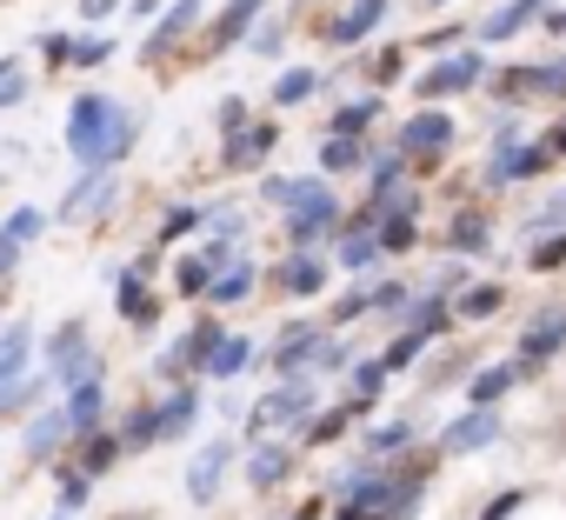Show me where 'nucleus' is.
I'll return each mask as SVG.
<instances>
[{
	"instance_id": "obj_14",
	"label": "nucleus",
	"mask_w": 566,
	"mask_h": 520,
	"mask_svg": "<svg viewBox=\"0 0 566 520\" xmlns=\"http://www.w3.org/2000/svg\"><path fill=\"white\" fill-rule=\"evenodd\" d=\"M273 147H280V121H253L247 134L220 141V174H253Z\"/></svg>"
},
{
	"instance_id": "obj_49",
	"label": "nucleus",
	"mask_w": 566,
	"mask_h": 520,
	"mask_svg": "<svg viewBox=\"0 0 566 520\" xmlns=\"http://www.w3.org/2000/svg\"><path fill=\"white\" fill-rule=\"evenodd\" d=\"M294 187H301V180H280V174H266V180H260V200H273L280 214H287V207H294Z\"/></svg>"
},
{
	"instance_id": "obj_37",
	"label": "nucleus",
	"mask_w": 566,
	"mask_h": 520,
	"mask_svg": "<svg viewBox=\"0 0 566 520\" xmlns=\"http://www.w3.org/2000/svg\"><path fill=\"white\" fill-rule=\"evenodd\" d=\"M314 87H321V74H314V67H287V74L273 81V107H301Z\"/></svg>"
},
{
	"instance_id": "obj_16",
	"label": "nucleus",
	"mask_w": 566,
	"mask_h": 520,
	"mask_svg": "<svg viewBox=\"0 0 566 520\" xmlns=\"http://www.w3.org/2000/svg\"><path fill=\"white\" fill-rule=\"evenodd\" d=\"M273 288L287 294V301H314V294H327V260L321 253H287L273 268Z\"/></svg>"
},
{
	"instance_id": "obj_3",
	"label": "nucleus",
	"mask_w": 566,
	"mask_h": 520,
	"mask_svg": "<svg viewBox=\"0 0 566 520\" xmlns=\"http://www.w3.org/2000/svg\"><path fill=\"white\" fill-rule=\"evenodd\" d=\"M220 341H227L220 314H200L187 334H174V341L154 354V381H160V387H187V381H207V367H213Z\"/></svg>"
},
{
	"instance_id": "obj_56",
	"label": "nucleus",
	"mask_w": 566,
	"mask_h": 520,
	"mask_svg": "<svg viewBox=\"0 0 566 520\" xmlns=\"http://www.w3.org/2000/svg\"><path fill=\"white\" fill-rule=\"evenodd\" d=\"M513 507H520V493H500V500H493V507H486V520H506V513H513Z\"/></svg>"
},
{
	"instance_id": "obj_46",
	"label": "nucleus",
	"mask_w": 566,
	"mask_h": 520,
	"mask_svg": "<svg viewBox=\"0 0 566 520\" xmlns=\"http://www.w3.org/2000/svg\"><path fill=\"white\" fill-rule=\"evenodd\" d=\"M453 247H460V253H480V247H486V220H480V214H460V220H453Z\"/></svg>"
},
{
	"instance_id": "obj_35",
	"label": "nucleus",
	"mask_w": 566,
	"mask_h": 520,
	"mask_svg": "<svg viewBox=\"0 0 566 520\" xmlns=\"http://www.w3.org/2000/svg\"><path fill=\"white\" fill-rule=\"evenodd\" d=\"M354 167H374V160H367V147H360V141L327 134V141H321V174L334 180V174H354Z\"/></svg>"
},
{
	"instance_id": "obj_13",
	"label": "nucleus",
	"mask_w": 566,
	"mask_h": 520,
	"mask_svg": "<svg viewBox=\"0 0 566 520\" xmlns=\"http://www.w3.org/2000/svg\"><path fill=\"white\" fill-rule=\"evenodd\" d=\"M200 414H207V401H200V387H193V381H187V387L154 394V434H160V447H167V440H187Z\"/></svg>"
},
{
	"instance_id": "obj_19",
	"label": "nucleus",
	"mask_w": 566,
	"mask_h": 520,
	"mask_svg": "<svg viewBox=\"0 0 566 520\" xmlns=\"http://www.w3.org/2000/svg\"><path fill=\"white\" fill-rule=\"evenodd\" d=\"M480 81V54H447L433 74H420V101L433 107V101H447V94H467Z\"/></svg>"
},
{
	"instance_id": "obj_27",
	"label": "nucleus",
	"mask_w": 566,
	"mask_h": 520,
	"mask_svg": "<svg viewBox=\"0 0 566 520\" xmlns=\"http://www.w3.org/2000/svg\"><path fill=\"white\" fill-rule=\"evenodd\" d=\"M380 253H387V247H380V227H374V214H360V220L340 233V268H354V274H360V268H374Z\"/></svg>"
},
{
	"instance_id": "obj_55",
	"label": "nucleus",
	"mask_w": 566,
	"mask_h": 520,
	"mask_svg": "<svg viewBox=\"0 0 566 520\" xmlns=\"http://www.w3.org/2000/svg\"><path fill=\"white\" fill-rule=\"evenodd\" d=\"M28 67H21V54H0V87H8V81H21Z\"/></svg>"
},
{
	"instance_id": "obj_44",
	"label": "nucleus",
	"mask_w": 566,
	"mask_h": 520,
	"mask_svg": "<svg viewBox=\"0 0 566 520\" xmlns=\"http://www.w3.org/2000/svg\"><path fill=\"white\" fill-rule=\"evenodd\" d=\"M506 387H513V367H480L467 394H473V407H493V401H500Z\"/></svg>"
},
{
	"instance_id": "obj_40",
	"label": "nucleus",
	"mask_w": 566,
	"mask_h": 520,
	"mask_svg": "<svg viewBox=\"0 0 566 520\" xmlns=\"http://www.w3.org/2000/svg\"><path fill=\"white\" fill-rule=\"evenodd\" d=\"M407 440H413V427H407V420H387V427L367 434V454H374V460H394V454H407Z\"/></svg>"
},
{
	"instance_id": "obj_26",
	"label": "nucleus",
	"mask_w": 566,
	"mask_h": 520,
	"mask_svg": "<svg viewBox=\"0 0 566 520\" xmlns=\"http://www.w3.org/2000/svg\"><path fill=\"white\" fill-rule=\"evenodd\" d=\"M213 214H220V207H200V200H174V207L160 214V227H154V247H180V240H187V233H200Z\"/></svg>"
},
{
	"instance_id": "obj_21",
	"label": "nucleus",
	"mask_w": 566,
	"mask_h": 520,
	"mask_svg": "<svg viewBox=\"0 0 566 520\" xmlns=\"http://www.w3.org/2000/svg\"><path fill=\"white\" fill-rule=\"evenodd\" d=\"M28 374H34V327L8 321V327H0V387H14Z\"/></svg>"
},
{
	"instance_id": "obj_39",
	"label": "nucleus",
	"mask_w": 566,
	"mask_h": 520,
	"mask_svg": "<svg viewBox=\"0 0 566 520\" xmlns=\"http://www.w3.org/2000/svg\"><path fill=\"white\" fill-rule=\"evenodd\" d=\"M533 14H539V0H513L506 14H493V21L480 28V41H506V34H520V28H526Z\"/></svg>"
},
{
	"instance_id": "obj_32",
	"label": "nucleus",
	"mask_w": 566,
	"mask_h": 520,
	"mask_svg": "<svg viewBox=\"0 0 566 520\" xmlns=\"http://www.w3.org/2000/svg\"><path fill=\"white\" fill-rule=\"evenodd\" d=\"M114 434L127 440V454H147V447H160V434H154V401H134V407L114 420Z\"/></svg>"
},
{
	"instance_id": "obj_28",
	"label": "nucleus",
	"mask_w": 566,
	"mask_h": 520,
	"mask_svg": "<svg viewBox=\"0 0 566 520\" xmlns=\"http://www.w3.org/2000/svg\"><path fill=\"white\" fill-rule=\"evenodd\" d=\"M253 288H260V268H253V260L240 253V260H233V268H227V274L213 281V294H207V308H220V314H227V308H240V301H253Z\"/></svg>"
},
{
	"instance_id": "obj_12",
	"label": "nucleus",
	"mask_w": 566,
	"mask_h": 520,
	"mask_svg": "<svg viewBox=\"0 0 566 520\" xmlns=\"http://www.w3.org/2000/svg\"><path fill=\"white\" fill-rule=\"evenodd\" d=\"M61 407H67V420H74V440L94 434V427H114V420H107V367L81 374V381L61 394Z\"/></svg>"
},
{
	"instance_id": "obj_51",
	"label": "nucleus",
	"mask_w": 566,
	"mask_h": 520,
	"mask_svg": "<svg viewBox=\"0 0 566 520\" xmlns=\"http://www.w3.org/2000/svg\"><path fill=\"white\" fill-rule=\"evenodd\" d=\"M21 260H28V247H14V240H0V281H14V274H21Z\"/></svg>"
},
{
	"instance_id": "obj_10",
	"label": "nucleus",
	"mask_w": 566,
	"mask_h": 520,
	"mask_svg": "<svg viewBox=\"0 0 566 520\" xmlns=\"http://www.w3.org/2000/svg\"><path fill=\"white\" fill-rule=\"evenodd\" d=\"M321 354H327V327L294 321V327H280V341L266 347V367L280 381H307V367H321Z\"/></svg>"
},
{
	"instance_id": "obj_23",
	"label": "nucleus",
	"mask_w": 566,
	"mask_h": 520,
	"mask_svg": "<svg viewBox=\"0 0 566 520\" xmlns=\"http://www.w3.org/2000/svg\"><path fill=\"white\" fill-rule=\"evenodd\" d=\"M493 440H500L493 407H473V414H460V420L440 434V447H447V454H480V447H493Z\"/></svg>"
},
{
	"instance_id": "obj_59",
	"label": "nucleus",
	"mask_w": 566,
	"mask_h": 520,
	"mask_svg": "<svg viewBox=\"0 0 566 520\" xmlns=\"http://www.w3.org/2000/svg\"><path fill=\"white\" fill-rule=\"evenodd\" d=\"M0 187H8V167H0Z\"/></svg>"
},
{
	"instance_id": "obj_7",
	"label": "nucleus",
	"mask_w": 566,
	"mask_h": 520,
	"mask_svg": "<svg viewBox=\"0 0 566 520\" xmlns=\"http://www.w3.org/2000/svg\"><path fill=\"white\" fill-rule=\"evenodd\" d=\"M114 314L134 327V341H147L160 327V294H154V253L120 260L114 268Z\"/></svg>"
},
{
	"instance_id": "obj_5",
	"label": "nucleus",
	"mask_w": 566,
	"mask_h": 520,
	"mask_svg": "<svg viewBox=\"0 0 566 520\" xmlns=\"http://www.w3.org/2000/svg\"><path fill=\"white\" fill-rule=\"evenodd\" d=\"M280 227H287V240H294V253H314L334 227H340V194H334V180H301L294 187V207H287V220H280Z\"/></svg>"
},
{
	"instance_id": "obj_8",
	"label": "nucleus",
	"mask_w": 566,
	"mask_h": 520,
	"mask_svg": "<svg viewBox=\"0 0 566 520\" xmlns=\"http://www.w3.org/2000/svg\"><path fill=\"white\" fill-rule=\"evenodd\" d=\"M193 28H207V0H167V14L140 34V67H167L193 41Z\"/></svg>"
},
{
	"instance_id": "obj_54",
	"label": "nucleus",
	"mask_w": 566,
	"mask_h": 520,
	"mask_svg": "<svg viewBox=\"0 0 566 520\" xmlns=\"http://www.w3.org/2000/svg\"><path fill=\"white\" fill-rule=\"evenodd\" d=\"M28 101V74L21 81H8V87H0V114H8V107H21Z\"/></svg>"
},
{
	"instance_id": "obj_50",
	"label": "nucleus",
	"mask_w": 566,
	"mask_h": 520,
	"mask_svg": "<svg viewBox=\"0 0 566 520\" xmlns=\"http://www.w3.org/2000/svg\"><path fill=\"white\" fill-rule=\"evenodd\" d=\"M160 14H167V0H127V21L134 28H154Z\"/></svg>"
},
{
	"instance_id": "obj_30",
	"label": "nucleus",
	"mask_w": 566,
	"mask_h": 520,
	"mask_svg": "<svg viewBox=\"0 0 566 520\" xmlns=\"http://www.w3.org/2000/svg\"><path fill=\"white\" fill-rule=\"evenodd\" d=\"M48 227H54V214H48V207H34V200H28V207H8V214H0V240H14V247H34Z\"/></svg>"
},
{
	"instance_id": "obj_58",
	"label": "nucleus",
	"mask_w": 566,
	"mask_h": 520,
	"mask_svg": "<svg viewBox=\"0 0 566 520\" xmlns=\"http://www.w3.org/2000/svg\"><path fill=\"white\" fill-rule=\"evenodd\" d=\"M553 147H566V127H559V134H553Z\"/></svg>"
},
{
	"instance_id": "obj_57",
	"label": "nucleus",
	"mask_w": 566,
	"mask_h": 520,
	"mask_svg": "<svg viewBox=\"0 0 566 520\" xmlns=\"http://www.w3.org/2000/svg\"><path fill=\"white\" fill-rule=\"evenodd\" d=\"M8 301H14V281H0V314H8ZM0 327H8V321H0Z\"/></svg>"
},
{
	"instance_id": "obj_18",
	"label": "nucleus",
	"mask_w": 566,
	"mask_h": 520,
	"mask_svg": "<svg viewBox=\"0 0 566 520\" xmlns=\"http://www.w3.org/2000/svg\"><path fill=\"white\" fill-rule=\"evenodd\" d=\"M54 374L48 367H34L28 381H14V387H0V420H34L41 407H54Z\"/></svg>"
},
{
	"instance_id": "obj_48",
	"label": "nucleus",
	"mask_w": 566,
	"mask_h": 520,
	"mask_svg": "<svg viewBox=\"0 0 566 520\" xmlns=\"http://www.w3.org/2000/svg\"><path fill=\"white\" fill-rule=\"evenodd\" d=\"M493 308H500V288H473V294H460V314H467V321H486Z\"/></svg>"
},
{
	"instance_id": "obj_31",
	"label": "nucleus",
	"mask_w": 566,
	"mask_h": 520,
	"mask_svg": "<svg viewBox=\"0 0 566 520\" xmlns=\"http://www.w3.org/2000/svg\"><path fill=\"white\" fill-rule=\"evenodd\" d=\"M253 361H260V347H253L247 334H227V341H220V354H213V367H207V381H240Z\"/></svg>"
},
{
	"instance_id": "obj_36",
	"label": "nucleus",
	"mask_w": 566,
	"mask_h": 520,
	"mask_svg": "<svg viewBox=\"0 0 566 520\" xmlns=\"http://www.w3.org/2000/svg\"><path fill=\"white\" fill-rule=\"evenodd\" d=\"M354 414H360V407H354V401H340V407H327V414H314L301 440H307V447H334V440H340V434L354 427Z\"/></svg>"
},
{
	"instance_id": "obj_1",
	"label": "nucleus",
	"mask_w": 566,
	"mask_h": 520,
	"mask_svg": "<svg viewBox=\"0 0 566 520\" xmlns=\"http://www.w3.org/2000/svg\"><path fill=\"white\" fill-rule=\"evenodd\" d=\"M61 141H67V154H74L81 174H114V167L134 154V141H140V114H134L127 101L101 94V87H81V94L67 101Z\"/></svg>"
},
{
	"instance_id": "obj_60",
	"label": "nucleus",
	"mask_w": 566,
	"mask_h": 520,
	"mask_svg": "<svg viewBox=\"0 0 566 520\" xmlns=\"http://www.w3.org/2000/svg\"><path fill=\"white\" fill-rule=\"evenodd\" d=\"M54 520H74V513H54Z\"/></svg>"
},
{
	"instance_id": "obj_33",
	"label": "nucleus",
	"mask_w": 566,
	"mask_h": 520,
	"mask_svg": "<svg viewBox=\"0 0 566 520\" xmlns=\"http://www.w3.org/2000/svg\"><path fill=\"white\" fill-rule=\"evenodd\" d=\"M213 281H220V274L207 268L200 253H180V260H174V294H180V301H207V294H213Z\"/></svg>"
},
{
	"instance_id": "obj_52",
	"label": "nucleus",
	"mask_w": 566,
	"mask_h": 520,
	"mask_svg": "<svg viewBox=\"0 0 566 520\" xmlns=\"http://www.w3.org/2000/svg\"><path fill=\"white\" fill-rule=\"evenodd\" d=\"M367 74H374V81H380V87H387V81H394V74H400V48H387V54H380V61H374V67H367Z\"/></svg>"
},
{
	"instance_id": "obj_34",
	"label": "nucleus",
	"mask_w": 566,
	"mask_h": 520,
	"mask_svg": "<svg viewBox=\"0 0 566 520\" xmlns=\"http://www.w3.org/2000/svg\"><path fill=\"white\" fill-rule=\"evenodd\" d=\"M374 121H380V94H360V101H347V107L327 121V134H340V141H360Z\"/></svg>"
},
{
	"instance_id": "obj_15",
	"label": "nucleus",
	"mask_w": 566,
	"mask_h": 520,
	"mask_svg": "<svg viewBox=\"0 0 566 520\" xmlns=\"http://www.w3.org/2000/svg\"><path fill=\"white\" fill-rule=\"evenodd\" d=\"M260 14H266V0H227V8H220V14L207 21V54H227V48L253 41Z\"/></svg>"
},
{
	"instance_id": "obj_25",
	"label": "nucleus",
	"mask_w": 566,
	"mask_h": 520,
	"mask_svg": "<svg viewBox=\"0 0 566 520\" xmlns=\"http://www.w3.org/2000/svg\"><path fill=\"white\" fill-rule=\"evenodd\" d=\"M48 474H54V500H61V513H81V507H94V487H101V480H94V474H87L74 454H67V460H54Z\"/></svg>"
},
{
	"instance_id": "obj_42",
	"label": "nucleus",
	"mask_w": 566,
	"mask_h": 520,
	"mask_svg": "<svg viewBox=\"0 0 566 520\" xmlns=\"http://www.w3.org/2000/svg\"><path fill=\"white\" fill-rule=\"evenodd\" d=\"M213 127H220V141H233V134H247V127H253V114H247V101H240V94H220V107H213Z\"/></svg>"
},
{
	"instance_id": "obj_4",
	"label": "nucleus",
	"mask_w": 566,
	"mask_h": 520,
	"mask_svg": "<svg viewBox=\"0 0 566 520\" xmlns=\"http://www.w3.org/2000/svg\"><path fill=\"white\" fill-rule=\"evenodd\" d=\"M314 407H321V387H314V381H280V387H266V394L247 407V434H253V440H273V434H287V427L307 434Z\"/></svg>"
},
{
	"instance_id": "obj_22",
	"label": "nucleus",
	"mask_w": 566,
	"mask_h": 520,
	"mask_svg": "<svg viewBox=\"0 0 566 520\" xmlns=\"http://www.w3.org/2000/svg\"><path fill=\"white\" fill-rule=\"evenodd\" d=\"M447 141H453V121H447L440 107H427V114H413V121L400 127V160H407V154H420V160H427V154H440Z\"/></svg>"
},
{
	"instance_id": "obj_2",
	"label": "nucleus",
	"mask_w": 566,
	"mask_h": 520,
	"mask_svg": "<svg viewBox=\"0 0 566 520\" xmlns=\"http://www.w3.org/2000/svg\"><path fill=\"white\" fill-rule=\"evenodd\" d=\"M420 507V480H387V474H347L340 480V500H334V520H413Z\"/></svg>"
},
{
	"instance_id": "obj_41",
	"label": "nucleus",
	"mask_w": 566,
	"mask_h": 520,
	"mask_svg": "<svg viewBox=\"0 0 566 520\" xmlns=\"http://www.w3.org/2000/svg\"><path fill=\"white\" fill-rule=\"evenodd\" d=\"M114 48H120L114 34H81V48H74V67H81V74H94V67H107V61H114Z\"/></svg>"
},
{
	"instance_id": "obj_61",
	"label": "nucleus",
	"mask_w": 566,
	"mask_h": 520,
	"mask_svg": "<svg viewBox=\"0 0 566 520\" xmlns=\"http://www.w3.org/2000/svg\"><path fill=\"white\" fill-rule=\"evenodd\" d=\"M433 8H440V0H433Z\"/></svg>"
},
{
	"instance_id": "obj_45",
	"label": "nucleus",
	"mask_w": 566,
	"mask_h": 520,
	"mask_svg": "<svg viewBox=\"0 0 566 520\" xmlns=\"http://www.w3.org/2000/svg\"><path fill=\"white\" fill-rule=\"evenodd\" d=\"M420 354H427V334H413V327H400V341H394V347H387L380 361H387V374H394V367H413Z\"/></svg>"
},
{
	"instance_id": "obj_38",
	"label": "nucleus",
	"mask_w": 566,
	"mask_h": 520,
	"mask_svg": "<svg viewBox=\"0 0 566 520\" xmlns=\"http://www.w3.org/2000/svg\"><path fill=\"white\" fill-rule=\"evenodd\" d=\"M74 48H81V34H67V28L41 34V67H48V74H67V67H74Z\"/></svg>"
},
{
	"instance_id": "obj_6",
	"label": "nucleus",
	"mask_w": 566,
	"mask_h": 520,
	"mask_svg": "<svg viewBox=\"0 0 566 520\" xmlns=\"http://www.w3.org/2000/svg\"><path fill=\"white\" fill-rule=\"evenodd\" d=\"M41 367H48V374H54V387L67 394V387L81 381V374L107 367V354L94 347V327H87V321L74 314V321H61V327L48 334V347H41Z\"/></svg>"
},
{
	"instance_id": "obj_47",
	"label": "nucleus",
	"mask_w": 566,
	"mask_h": 520,
	"mask_svg": "<svg viewBox=\"0 0 566 520\" xmlns=\"http://www.w3.org/2000/svg\"><path fill=\"white\" fill-rule=\"evenodd\" d=\"M127 0H81V34H101V21H114Z\"/></svg>"
},
{
	"instance_id": "obj_17",
	"label": "nucleus",
	"mask_w": 566,
	"mask_h": 520,
	"mask_svg": "<svg viewBox=\"0 0 566 520\" xmlns=\"http://www.w3.org/2000/svg\"><path fill=\"white\" fill-rule=\"evenodd\" d=\"M287 474H294V447L287 440H247V487L253 493H273Z\"/></svg>"
},
{
	"instance_id": "obj_29",
	"label": "nucleus",
	"mask_w": 566,
	"mask_h": 520,
	"mask_svg": "<svg viewBox=\"0 0 566 520\" xmlns=\"http://www.w3.org/2000/svg\"><path fill=\"white\" fill-rule=\"evenodd\" d=\"M559 341H566V314H559V308H539V314L526 321V334H520V354H526V361H546Z\"/></svg>"
},
{
	"instance_id": "obj_43",
	"label": "nucleus",
	"mask_w": 566,
	"mask_h": 520,
	"mask_svg": "<svg viewBox=\"0 0 566 520\" xmlns=\"http://www.w3.org/2000/svg\"><path fill=\"white\" fill-rule=\"evenodd\" d=\"M380 387H387V361H354V394H347V401H354V407H367Z\"/></svg>"
},
{
	"instance_id": "obj_11",
	"label": "nucleus",
	"mask_w": 566,
	"mask_h": 520,
	"mask_svg": "<svg viewBox=\"0 0 566 520\" xmlns=\"http://www.w3.org/2000/svg\"><path fill=\"white\" fill-rule=\"evenodd\" d=\"M233 460H240V447H233L227 434H220V440H200V454L187 460V500H193V507H213Z\"/></svg>"
},
{
	"instance_id": "obj_9",
	"label": "nucleus",
	"mask_w": 566,
	"mask_h": 520,
	"mask_svg": "<svg viewBox=\"0 0 566 520\" xmlns=\"http://www.w3.org/2000/svg\"><path fill=\"white\" fill-rule=\"evenodd\" d=\"M67 454H74V420H67L61 401L41 407L34 420H21V460H28V467H54V460H67Z\"/></svg>"
},
{
	"instance_id": "obj_24",
	"label": "nucleus",
	"mask_w": 566,
	"mask_h": 520,
	"mask_svg": "<svg viewBox=\"0 0 566 520\" xmlns=\"http://www.w3.org/2000/svg\"><path fill=\"white\" fill-rule=\"evenodd\" d=\"M74 460H81L94 480H107V474L127 460V440H120L114 427H94V434H81V440H74Z\"/></svg>"
},
{
	"instance_id": "obj_20",
	"label": "nucleus",
	"mask_w": 566,
	"mask_h": 520,
	"mask_svg": "<svg viewBox=\"0 0 566 520\" xmlns=\"http://www.w3.org/2000/svg\"><path fill=\"white\" fill-rule=\"evenodd\" d=\"M380 21H387V0H354V8H340V14H334L321 34H327L334 48H360V41L380 28Z\"/></svg>"
},
{
	"instance_id": "obj_53",
	"label": "nucleus",
	"mask_w": 566,
	"mask_h": 520,
	"mask_svg": "<svg viewBox=\"0 0 566 520\" xmlns=\"http://www.w3.org/2000/svg\"><path fill=\"white\" fill-rule=\"evenodd\" d=\"M533 260H539V268H559V260H566V233L546 240V247H533Z\"/></svg>"
}]
</instances>
